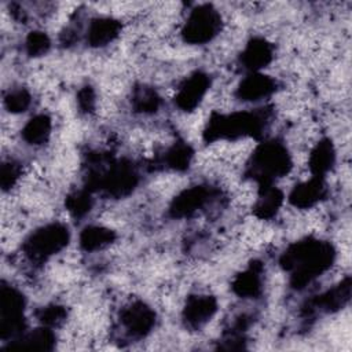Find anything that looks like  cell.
<instances>
[{"label": "cell", "mask_w": 352, "mask_h": 352, "mask_svg": "<svg viewBox=\"0 0 352 352\" xmlns=\"http://www.w3.org/2000/svg\"><path fill=\"white\" fill-rule=\"evenodd\" d=\"M250 168L253 176L267 186L272 179L287 175L292 160L285 146L278 142H267L254 150Z\"/></svg>", "instance_id": "cell-1"}, {"label": "cell", "mask_w": 352, "mask_h": 352, "mask_svg": "<svg viewBox=\"0 0 352 352\" xmlns=\"http://www.w3.org/2000/svg\"><path fill=\"white\" fill-rule=\"evenodd\" d=\"M69 241V231L59 223L36 230L25 242V254L32 261H44L62 250Z\"/></svg>", "instance_id": "cell-2"}, {"label": "cell", "mask_w": 352, "mask_h": 352, "mask_svg": "<svg viewBox=\"0 0 352 352\" xmlns=\"http://www.w3.org/2000/svg\"><path fill=\"white\" fill-rule=\"evenodd\" d=\"M221 28V16L210 6H198L194 8L182 30L184 40L190 44H204L210 41Z\"/></svg>", "instance_id": "cell-3"}, {"label": "cell", "mask_w": 352, "mask_h": 352, "mask_svg": "<svg viewBox=\"0 0 352 352\" xmlns=\"http://www.w3.org/2000/svg\"><path fill=\"white\" fill-rule=\"evenodd\" d=\"M210 81L205 73L197 72L183 81L175 96L176 106L183 111H191L199 106L206 91L209 89Z\"/></svg>", "instance_id": "cell-4"}, {"label": "cell", "mask_w": 352, "mask_h": 352, "mask_svg": "<svg viewBox=\"0 0 352 352\" xmlns=\"http://www.w3.org/2000/svg\"><path fill=\"white\" fill-rule=\"evenodd\" d=\"M121 323L129 336L140 338L153 329L155 323V314L144 302H133L122 309Z\"/></svg>", "instance_id": "cell-5"}, {"label": "cell", "mask_w": 352, "mask_h": 352, "mask_svg": "<svg viewBox=\"0 0 352 352\" xmlns=\"http://www.w3.org/2000/svg\"><path fill=\"white\" fill-rule=\"evenodd\" d=\"M217 309L216 298L209 294H195L187 298L183 319L191 329H199L206 324Z\"/></svg>", "instance_id": "cell-6"}, {"label": "cell", "mask_w": 352, "mask_h": 352, "mask_svg": "<svg viewBox=\"0 0 352 352\" xmlns=\"http://www.w3.org/2000/svg\"><path fill=\"white\" fill-rule=\"evenodd\" d=\"M276 82L270 76L263 73H250L246 76L236 91V95L241 100L245 102H256L270 96L275 91Z\"/></svg>", "instance_id": "cell-7"}, {"label": "cell", "mask_w": 352, "mask_h": 352, "mask_svg": "<svg viewBox=\"0 0 352 352\" xmlns=\"http://www.w3.org/2000/svg\"><path fill=\"white\" fill-rule=\"evenodd\" d=\"M208 197H209V191L201 186H195L188 190H184L175 198L170 206V212L175 217L190 216L205 205V202L208 201Z\"/></svg>", "instance_id": "cell-8"}, {"label": "cell", "mask_w": 352, "mask_h": 352, "mask_svg": "<svg viewBox=\"0 0 352 352\" xmlns=\"http://www.w3.org/2000/svg\"><path fill=\"white\" fill-rule=\"evenodd\" d=\"M272 47L264 38H253L250 40L241 55V62L243 67L250 70L252 73L258 72L265 67L272 59Z\"/></svg>", "instance_id": "cell-9"}, {"label": "cell", "mask_w": 352, "mask_h": 352, "mask_svg": "<svg viewBox=\"0 0 352 352\" xmlns=\"http://www.w3.org/2000/svg\"><path fill=\"white\" fill-rule=\"evenodd\" d=\"M120 32V21L110 16H102L91 22L87 32V40L94 47H103L110 44L114 38H117Z\"/></svg>", "instance_id": "cell-10"}, {"label": "cell", "mask_w": 352, "mask_h": 352, "mask_svg": "<svg viewBox=\"0 0 352 352\" xmlns=\"http://www.w3.org/2000/svg\"><path fill=\"white\" fill-rule=\"evenodd\" d=\"M324 195V186L320 177H312L297 187L290 194V202L300 209H308L316 205Z\"/></svg>", "instance_id": "cell-11"}, {"label": "cell", "mask_w": 352, "mask_h": 352, "mask_svg": "<svg viewBox=\"0 0 352 352\" xmlns=\"http://www.w3.org/2000/svg\"><path fill=\"white\" fill-rule=\"evenodd\" d=\"M334 158H336V153L331 142L320 140L312 148L309 161H308L309 169L312 170L315 177H322L326 172H329L334 164Z\"/></svg>", "instance_id": "cell-12"}, {"label": "cell", "mask_w": 352, "mask_h": 352, "mask_svg": "<svg viewBox=\"0 0 352 352\" xmlns=\"http://www.w3.org/2000/svg\"><path fill=\"white\" fill-rule=\"evenodd\" d=\"M261 267L250 265L246 271L235 278L232 287L241 297L253 298L261 292Z\"/></svg>", "instance_id": "cell-13"}, {"label": "cell", "mask_w": 352, "mask_h": 352, "mask_svg": "<svg viewBox=\"0 0 352 352\" xmlns=\"http://www.w3.org/2000/svg\"><path fill=\"white\" fill-rule=\"evenodd\" d=\"M51 120L45 114H38L30 118L22 128V138L32 146L44 144L51 135Z\"/></svg>", "instance_id": "cell-14"}, {"label": "cell", "mask_w": 352, "mask_h": 352, "mask_svg": "<svg viewBox=\"0 0 352 352\" xmlns=\"http://www.w3.org/2000/svg\"><path fill=\"white\" fill-rule=\"evenodd\" d=\"M116 239L114 231L102 226H91L87 227L80 236V245L87 252L100 250L109 246Z\"/></svg>", "instance_id": "cell-15"}, {"label": "cell", "mask_w": 352, "mask_h": 352, "mask_svg": "<svg viewBox=\"0 0 352 352\" xmlns=\"http://www.w3.org/2000/svg\"><path fill=\"white\" fill-rule=\"evenodd\" d=\"M282 198H283L282 192L278 188L272 186H264L254 205L256 216L260 219L272 217L276 213V210L280 208Z\"/></svg>", "instance_id": "cell-16"}, {"label": "cell", "mask_w": 352, "mask_h": 352, "mask_svg": "<svg viewBox=\"0 0 352 352\" xmlns=\"http://www.w3.org/2000/svg\"><path fill=\"white\" fill-rule=\"evenodd\" d=\"M132 103L133 107L136 109V111L140 113H154L157 111L158 106H160V96L157 95V92L151 88H138L132 96Z\"/></svg>", "instance_id": "cell-17"}, {"label": "cell", "mask_w": 352, "mask_h": 352, "mask_svg": "<svg viewBox=\"0 0 352 352\" xmlns=\"http://www.w3.org/2000/svg\"><path fill=\"white\" fill-rule=\"evenodd\" d=\"M30 94L23 88H15L7 94L4 98L6 106L11 113L25 111L30 106Z\"/></svg>", "instance_id": "cell-18"}, {"label": "cell", "mask_w": 352, "mask_h": 352, "mask_svg": "<svg viewBox=\"0 0 352 352\" xmlns=\"http://www.w3.org/2000/svg\"><path fill=\"white\" fill-rule=\"evenodd\" d=\"M50 38L44 32H32L26 38V51L30 56H40L50 48Z\"/></svg>", "instance_id": "cell-19"}, {"label": "cell", "mask_w": 352, "mask_h": 352, "mask_svg": "<svg viewBox=\"0 0 352 352\" xmlns=\"http://www.w3.org/2000/svg\"><path fill=\"white\" fill-rule=\"evenodd\" d=\"M67 316V312L63 307L52 304V305H47L44 307L40 314H38V319L44 326H59L60 323L65 322Z\"/></svg>", "instance_id": "cell-20"}, {"label": "cell", "mask_w": 352, "mask_h": 352, "mask_svg": "<svg viewBox=\"0 0 352 352\" xmlns=\"http://www.w3.org/2000/svg\"><path fill=\"white\" fill-rule=\"evenodd\" d=\"M67 210L74 216H82L91 209V197L85 191H77L67 198Z\"/></svg>", "instance_id": "cell-21"}]
</instances>
